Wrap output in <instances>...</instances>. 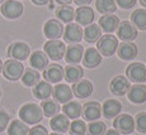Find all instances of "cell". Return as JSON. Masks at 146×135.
I'll use <instances>...</instances> for the list:
<instances>
[{
	"mask_svg": "<svg viewBox=\"0 0 146 135\" xmlns=\"http://www.w3.org/2000/svg\"><path fill=\"white\" fill-rule=\"evenodd\" d=\"M104 135H121L117 130H114V129H111V130H108V131H106V134Z\"/></svg>",
	"mask_w": 146,
	"mask_h": 135,
	"instance_id": "45",
	"label": "cell"
},
{
	"mask_svg": "<svg viewBox=\"0 0 146 135\" xmlns=\"http://www.w3.org/2000/svg\"><path fill=\"white\" fill-rule=\"evenodd\" d=\"M84 77V69L83 67L78 64H70L64 71V80H66L69 83H75L78 81L83 80Z\"/></svg>",
	"mask_w": 146,
	"mask_h": 135,
	"instance_id": "25",
	"label": "cell"
},
{
	"mask_svg": "<svg viewBox=\"0 0 146 135\" xmlns=\"http://www.w3.org/2000/svg\"><path fill=\"white\" fill-rule=\"evenodd\" d=\"M64 39L67 43L78 44L83 39L81 27L76 23H69L66 27H64Z\"/></svg>",
	"mask_w": 146,
	"mask_h": 135,
	"instance_id": "11",
	"label": "cell"
},
{
	"mask_svg": "<svg viewBox=\"0 0 146 135\" xmlns=\"http://www.w3.org/2000/svg\"><path fill=\"white\" fill-rule=\"evenodd\" d=\"M9 120H10V117L7 112L0 111V133H3V131L8 128V125H9Z\"/></svg>",
	"mask_w": 146,
	"mask_h": 135,
	"instance_id": "41",
	"label": "cell"
},
{
	"mask_svg": "<svg viewBox=\"0 0 146 135\" xmlns=\"http://www.w3.org/2000/svg\"><path fill=\"white\" fill-rule=\"evenodd\" d=\"M3 75L5 76V78H8L9 81H17L22 77L24 72V66L22 64L21 61L15 60H8L3 64Z\"/></svg>",
	"mask_w": 146,
	"mask_h": 135,
	"instance_id": "5",
	"label": "cell"
},
{
	"mask_svg": "<svg viewBox=\"0 0 146 135\" xmlns=\"http://www.w3.org/2000/svg\"><path fill=\"white\" fill-rule=\"evenodd\" d=\"M43 78L48 83H60L64 80V68L60 64H50L43 69Z\"/></svg>",
	"mask_w": 146,
	"mask_h": 135,
	"instance_id": "14",
	"label": "cell"
},
{
	"mask_svg": "<svg viewBox=\"0 0 146 135\" xmlns=\"http://www.w3.org/2000/svg\"><path fill=\"white\" fill-rule=\"evenodd\" d=\"M21 80H22V82H23V85H26L28 87H33V86H36L38 82H40L41 75L38 73L37 69L27 68V69H24Z\"/></svg>",
	"mask_w": 146,
	"mask_h": 135,
	"instance_id": "30",
	"label": "cell"
},
{
	"mask_svg": "<svg viewBox=\"0 0 146 135\" xmlns=\"http://www.w3.org/2000/svg\"><path fill=\"white\" fill-rule=\"evenodd\" d=\"M56 16H57V19H60V22L69 24L74 20L75 10L72 9L71 7H69V5H62V7L57 8V10H56Z\"/></svg>",
	"mask_w": 146,
	"mask_h": 135,
	"instance_id": "33",
	"label": "cell"
},
{
	"mask_svg": "<svg viewBox=\"0 0 146 135\" xmlns=\"http://www.w3.org/2000/svg\"><path fill=\"white\" fill-rule=\"evenodd\" d=\"M113 128L121 135H130L135 130V119L130 114H119L114 119Z\"/></svg>",
	"mask_w": 146,
	"mask_h": 135,
	"instance_id": "4",
	"label": "cell"
},
{
	"mask_svg": "<svg viewBox=\"0 0 146 135\" xmlns=\"http://www.w3.org/2000/svg\"><path fill=\"white\" fill-rule=\"evenodd\" d=\"M28 135H48V131L43 125H35L32 129H29Z\"/></svg>",
	"mask_w": 146,
	"mask_h": 135,
	"instance_id": "40",
	"label": "cell"
},
{
	"mask_svg": "<svg viewBox=\"0 0 146 135\" xmlns=\"http://www.w3.org/2000/svg\"><path fill=\"white\" fill-rule=\"evenodd\" d=\"M8 135H28L29 128L22 120H13L7 128Z\"/></svg>",
	"mask_w": 146,
	"mask_h": 135,
	"instance_id": "32",
	"label": "cell"
},
{
	"mask_svg": "<svg viewBox=\"0 0 146 135\" xmlns=\"http://www.w3.org/2000/svg\"><path fill=\"white\" fill-rule=\"evenodd\" d=\"M122 111V105L118 100H107L102 105V114L106 119H113V117L118 116Z\"/></svg>",
	"mask_w": 146,
	"mask_h": 135,
	"instance_id": "20",
	"label": "cell"
},
{
	"mask_svg": "<svg viewBox=\"0 0 146 135\" xmlns=\"http://www.w3.org/2000/svg\"><path fill=\"white\" fill-rule=\"evenodd\" d=\"M33 95L40 100H48L52 96V86L47 81H40L36 86H33Z\"/></svg>",
	"mask_w": 146,
	"mask_h": 135,
	"instance_id": "27",
	"label": "cell"
},
{
	"mask_svg": "<svg viewBox=\"0 0 146 135\" xmlns=\"http://www.w3.org/2000/svg\"><path fill=\"white\" fill-rule=\"evenodd\" d=\"M130 81L125 76H116L109 83V90L114 96H125L130 90Z\"/></svg>",
	"mask_w": 146,
	"mask_h": 135,
	"instance_id": "10",
	"label": "cell"
},
{
	"mask_svg": "<svg viewBox=\"0 0 146 135\" xmlns=\"http://www.w3.org/2000/svg\"><path fill=\"white\" fill-rule=\"evenodd\" d=\"M126 76L130 82L144 83L146 82V66L140 62H133L126 68Z\"/></svg>",
	"mask_w": 146,
	"mask_h": 135,
	"instance_id": "6",
	"label": "cell"
},
{
	"mask_svg": "<svg viewBox=\"0 0 146 135\" xmlns=\"http://www.w3.org/2000/svg\"><path fill=\"white\" fill-rule=\"evenodd\" d=\"M135 119V130L146 134V112H139Z\"/></svg>",
	"mask_w": 146,
	"mask_h": 135,
	"instance_id": "38",
	"label": "cell"
},
{
	"mask_svg": "<svg viewBox=\"0 0 146 135\" xmlns=\"http://www.w3.org/2000/svg\"><path fill=\"white\" fill-rule=\"evenodd\" d=\"M55 1L62 7V5H70L72 3V0H55Z\"/></svg>",
	"mask_w": 146,
	"mask_h": 135,
	"instance_id": "43",
	"label": "cell"
},
{
	"mask_svg": "<svg viewBox=\"0 0 146 135\" xmlns=\"http://www.w3.org/2000/svg\"><path fill=\"white\" fill-rule=\"evenodd\" d=\"M1 71H3V61L0 60V73H1Z\"/></svg>",
	"mask_w": 146,
	"mask_h": 135,
	"instance_id": "47",
	"label": "cell"
},
{
	"mask_svg": "<svg viewBox=\"0 0 146 135\" xmlns=\"http://www.w3.org/2000/svg\"><path fill=\"white\" fill-rule=\"evenodd\" d=\"M50 126L55 133H60V134H65L69 131V126H70V119L67 116H65L64 114H57L51 119L50 121Z\"/></svg>",
	"mask_w": 146,
	"mask_h": 135,
	"instance_id": "24",
	"label": "cell"
},
{
	"mask_svg": "<svg viewBox=\"0 0 146 135\" xmlns=\"http://www.w3.org/2000/svg\"><path fill=\"white\" fill-rule=\"evenodd\" d=\"M29 53H31L29 46L23 43V42H14L8 48V56L12 60H15V61L27 60L29 57Z\"/></svg>",
	"mask_w": 146,
	"mask_h": 135,
	"instance_id": "8",
	"label": "cell"
},
{
	"mask_svg": "<svg viewBox=\"0 0 146 135\" xmlns=\"http://www.w3.org/2000/svg\"><path fill=\"white\" fill-rule=\"evenodd\" d=\"M1 14L8 19H17L23 14V4L18 0H5L0 8Z\"/></svg>",
	"mask_w": 146,
	"mask_h": 135,
	"instance_id": "7",
	"label": "cell"
},
{
	"mask_svg": "<svg viewBox=\"0 0 146 135\" xmlns=\"http://www.w3.org/2000/svg\"><path fill=\"white\" fill-rule=\"evenodd\" d=\"M52 96L56 102L66 104L71 101L74 95H72L71 87H69L66 83H56V86L52 87Z\"/></svg>",
	"mask_w": 146,
	"mask_h": 135,
	"instance_id": "13",
	"label": "cell"
},
{
	"mask_svg": "<svg viewBox=\"0 0 146 135\" xmlns=\"http://www.w3.org/2000/svg\"><path fill=\"white\" fill-rule=\"evenodd\" d=\"M84 54V47L80 44H72V46L67 47L65 50V61L69 64H79L83 60Z\"/></svg>",
	"mask_w": 146,
	"mask_h": 135,
	"instance_id": "19",
	"label": "cell"
},
{
	"mask_svg": "<svg viewBox=\"0 0 146 135\" xmlns=\"http://www.w3.org/2000/svg\"><path fill=\"white\" fill-rule=\"evenodd\" d=\"M116 5L121 9H131L136 5L137 0H114Z\"/></svg>",
	"mask_w": 146,
	"mask_h": 135,
	"instance_id": "39",
	"label": "cell"
},
{
	"mask_svg": "<svg viewBox=\"0 0 146 135\" xmlns=\"http://www.w3.org/2000/svg\"><path fill=\"white\" fill-rule=\"evenodd\" d=\"M95 8L100 14H113L117 10V5L114 0H97Z\"/></svg>",
	"mask_w": 146,
	"mask_h": 135,
	"instance_id": "35",
	"label": "cell"
},
{
	"mask_svg": "<svg viewBox=\"0 0 146 135\" xmlns=\"http://www.w3.org/2000/svg\"><path fill=\"white\" fill-rule=\"evenodd\" d=\"M19 119L27 125H37L43 119V112H42L41 106L33 102L23 105L19 110Z\"/></svg>",
	"mask_w": 146,
	"mask_h": 135,
	"instance_id": "1",
	"label": "cell"
},
{
	"mask_svg": "<svg viewBox=\"0 0 146 135\" xmlns=\"http://www.w3.org/2000/svg\"><path fill=\"white\" fill-rule=\"evenodd\" d=\"M74 19L76 20V24L79 25H86L92 24L94 20V10L89 7H80L76 9L75 12V16Z\"/></svg>",
	"mask_w": 146,
	"mask_h": 135,
	"instance_id": "21",
	"label": "cell"
},
{
	"mask_svg": "<svg viewBox=\"0 0 146 135\" xmlns=\"http://www.w3.org/2000/svg\"><path fill=\"white\" fill-rule=\"evenodd\" d=\"M43 33L48 39H58L64 34V25L57 19H50L43 25Z\"/></svg>",
	"mask_w": 146,
	"mask_h": 135,
	"instance_id": "12",
	"label": "cell"
},
{
	"mask_svg": "<svg viewBox=\"0 0 146 135\" xmlns=\"http://www.w3.org/2000/svg\"><path fill=\"white\" fill-rule=\"evenodd\" d=\"M119 25V18L114 14H104L99 18V27L107 34L116 32Z\"/></svg>",
	"mask_w": 146,
	"mask_h": 135,
	"instance_id": "16",
	"label": "cell"
},
{
	"mask_svg": "<svg viewBox=\"0 0 146 135\" xmlns=\"http://www.w3.org/2000/svg\"><path fill=\"white\" fill-rule=\"evenodd\" d=\"M117 35L123 42H132L137 38V29L131 22H121L117 28Z\"/></svg>",
	"mask_w": 146,
	"mask_h": 135,
	"instance_id": "9",
	"label": "cell"
},
{
	"mask_svg": "<svg viewBox=\"0 0 146 135\" xmlns=\"http://www.w3.org/2000/svg\"><path fill=\"white\" fill-rule=\"evenodd\" d=\"M83 64L86 68H95L102 62V56L97 48H88L83 54Z\"/></svg>",
	"mask_w": 146,
	"mask_h": 135,
	"instance_id": "23",
	"label": "cell"
},
{
	"mask_svg": "<svg viewBox=\"0 0 146 135\" xmlns=\"http://www.w3.org/2000/svg\"><path fill=\"white\" fill-rule=\"evenodd\" d=\"M140 4H141L144 8H146V0H140Z\"/></svg>",
	"mask_w": 146,
	"mask_h": 135,
	"instance_id": "46",
	"label": "cell"
},
{
	"mask_svg": "<svg viewBox=\"0 0 146 135\" xmlns=\"http://www.w3.org/2000/svg\"><path fill=\"white\" fill-rule=\"evenodd\" d=\"M5 1V0H0V4H1V3H4Z\"/></svg>",
	"mask_w": 146,
	"mask_h": 135,
	"instance_id": "49",
	"label": "cell"
},
{
	"mask_svg": "<svg viewBox=\"0 0 146 135\" xmlns=\"http://www.w3.org/2000/svg\"><path fill=\"white\" fill-rule=\"evenodd\" d=\"M41 109H42L43 115L47 117H53L61 110L58 102H56V101H53V100H43L41 104Z\"/></svg>",
	"mask_w": 146,
	"mask_h": 135,
	"instance_id": "34",
	"label": "cell"
},
{
	"mask_svg": "<svg viewBox=\"0 0 146 135\" xmlns=\"http://www.w3.org/2000/svg\"><path fill=\"white\" fill-rule=\"evenodd\" d=\"M72 1L76 5H79V7H88L92 3V0H72Z\"/></svg>",
	"mask_w": 146,
	"mask_h": 135,
	"instance_id": "42",
	"label": "cell"
},
{
	"mask_svg": "<svg viewBox=\"0 0 146 135\" xmlns=\"http://www.w3.org/2000/svg\"><path fill=\"white\" fill-rule=\"evenodd\" d=\"M64 115L67 116L69 119L76 120L81 116V111H83V106L76 101H69V102L64 104L62 106Z\"/></svg>",
	"mask_w": 146,
	"mask_h": 135,
	"instance_id": "29",
	"label": "cell"
},
{
	"mask_svg": "<svg viewBox=\"0 0 146 135\" xmlns=\"http://www.w3.org/2000/svg\"><path fill=\"white\" fill-rule=\"evenodd\" d=\"M81 115L86 121H95V120L100 119L102 116V106L97 102V101H89L83 106V111Z\"/></svg>",
	"mask_w": 146,
	"mask_h": 135,
	"instance_id": "15",
	"label": "cell"
},
{
	"mask_svg": "<svg viewBox=\"0 0 146 135\" xmlns=\"http://www.w3.org/2000/svg\"><path fill=\"white\" fill-rule=\"evenodd\" d=\"M69 133L71 135H86V124H85V121L76 119L72 123H70Z\"/></svg>",
	"mask_w": 146,
	"mask_h": 135,
	"instance_id": "37",
	"label": "cell"
},
{
	"mask_svg": "<svg viewBox=\"0 0 146 135\" xmlns=\"http://www.w3.org/2000/svg\"><path fill=\"white\" fill-rule=\"evenodd\" d=\"M43 49H44V54L48 58H51L52 61H60L65 56L66 46L60 39H50V41H47L44 43Z\"/></svg>",
	"mask_w": 146,
	"mask_h": 135,
	"instance_id": "3",
	"label": "cell"
},
{
	"mask_svg": "<svg viewBox=\"0 0 146 135\" xmlns=\"http://www.w3.org/2000/svg\"><path fill=\"white\" fill-rule=\"evenodd\" d=\"M128 100L132 104H144L146 102V86L142 83H135L133 86L130 87L127 92Z\"/></svg>",
	"mask_w": 146,
	"mask_h": 135,
	"instance_id": "18",
	"label": "cell"
},
{
	"mask_svg": "<svg viewBox=\"0 0 146 135\" xmlns=\"http://www.w3.org/2000/svg\"><path fill=\"white\" fill-rule=\"evenodd\" d=\"M131 23L139 30H146V9H136L131 14Z\"/></svg>",
	"mask_w": 146,
	"mask_h": 135,
	"instance_id": "31",
	"label": "cell"
},
{
	"mask_svg": "<svg viewBox=\"0 0 146 135\" xmlns=\"http://www.w3.org/2000/svg\"><path fill=\"white\" fill-rule=\"evenodd\" d=\"M72 95H75L79 98H86L93 94V85L88 80H80L78 82L72 83L71 87Z\"/></svg>",
	"mask_w": 146,
	"mask_h": 135,
	"instance_id": "17",
	"label": "cell"
},
{
	"mask_svg": "<svg viewBox=\"0 0 146 135\" xmlns=\"http://www.w3.org/2000/svg\"><path fill=\"white\" fill-rule=\"evenodd\" d=\"M29 63L35 69L40 71V69H44L48 66V57L44 54V52L41 50H36L31 54L29 57Z\"/></svg>",
	"mask_w": 146,
	"mask_h": 135,
	"instance_id": "28",
	"label": "cell"
},
{
	"mask_svg": "<svg viewBox=\"0 0 146 135\" xmlns=\"http://www.w3.org/2000/svg\"><path fill=\"white\" fill-rule=\"evenodd\" d=\"M102 37V29L98 24H89L86 25V28L83 30V39L86 43H97L99 41V38Z\"/></svg>",
	"mask_w": 146,
	"mask_h": 135,
	"instance_id": "26",
	"label": "cell"
},
{
	"mask_svg": "<svg viewBox=\"0 0 146 135\" xmlns=\"http://www.w3.org/2000/svg\"><path fill=\"white\" fill-rule=\"evenodd\" d=\"M106 131H107V125L100 120L90 121V124L86 126L88 135H104Z\"/></svg>",
	"mask_w": 146,
	"mask_h": 135,
	"instance_id": "36",
	"label": "cell"
},
{
	"mask_svg": "<svg viewBox=\"0 0 146 135\" xmlns=\"http://www.w3.org/2000/svg\"><path fill=\"white\" fill-rule=\"evenodd\" d=\"M50 0H32V3L33 4H36V5H44V4H47Z\"/></svg>",
	"mask_w": 146,
	"mask_h": 135,
	"instance_id": "44",
	"label": "cell"
},
{
	"mask_svg": "<svg viewBox=\"0 0 146 135\" xmlns=\"http://www.w3.org/2000/svg\"><path fill=\"white\" fill-rule=\"evenodd\" d=\"M118 48V39L112 34H106L99 38L97 42V49L100 53V56L111 57L117 52Z\"/></svg>",
	"mask_w": 146,
	"mask_h": 135,
	"instance_id": "2",
	"label": "cell"
},
{
	"mask_svg": "<svg viewBox=\"0 0 146 135\" xmlns=\"http://www.w3.org/2000/svg\"><path fill=\"white\" fill-rule=\"evenodd\" d=\"M118 57L123 61H132L137 56V47L132 42H123V43L118 44Z\"/></svg>",
	"mask_w": 146,
	"mask_h": 135,
	"instance_id": "22",
	"label": "cell"
},
{
	"mask_svg": "<svg viewBox=\"0 0 146 135\" xmlns=\"http://www.w3.org/2000/svg\"><path fill=\"white\" fill-rule=\"evenodd\" d=\"M48 135H64V134H60V133H52V134H48Z\"/></svg>",
	"mask_w": 146,
	"mask_h": 135,
	"instance_id": "48",
	"label": "cell"
}]
</instances>
